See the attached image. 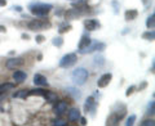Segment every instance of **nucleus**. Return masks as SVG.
<instances>
[{
	"label": "nucleus",
	"instance_id": "nucleus-1",
	"mask_svg": "<svg viewBox=\"0 0 155 126\" xmlns=\"http://www.w3.org/2000/svg\"><path fill=\"white\" fill-rule=\"evenodd\" d=\"M53 9L52 4H47V3H32L28 5V11L32 16L35 17H45L51 13V11Z\"/></svg>",
	"mask_w": 155,
	"mask_h": 126
},
{
	"label": "nucleus",
	"instance_id": "nucleus-2",
	"mask_svg": "<svg viewBox=\"0 0 155 126\" xmlns=\"http://www.w3.org/2000/svg\"><path fill=\"white\" fill-rule=\"evenodd\" d=\"M89 79V72L84 67H78L72 71L71 74V80L76 86H83Z\"/></svg>",
	"mask_w": 155,
	"mask_h": 126
},
{
	"label": "nucleus",
	"instance_id": "nucleus-3",
	"mask_svg": "<svg viewBox=\"0 0 155 126\" xmlns=\"http://www.w3.org/2000/svg\"><path fill=\"white\" fill-rule=\"evenodd\" d=\"M51 27H52V23L44 17L35 18V19H31V21L27 22V28L28 30H31V31H35V32L49 30Z\"/></svg>",
	"mask_w": 155,
	"mask_h": 126
},
{
	"label": "nucleus",
	"instance_id": "nucleus-4",
	"mask_svg": "<svg viewBox=\"0 0 155 126\" xmlns=\"http://www.w3.org/2000/svg\"><path fill=\"white\" fill-rule=\"evenodd\" d=\"M76 62H78V55L75 53H67V54H65L60 59L58 66H60L61 68H70V67L74 66Z\"/></svg>",
	"mask_w": 155,
	"mask_h": 126
},
{
	"label": "nucleus",
	"instance_id": "nucleus-5",
	"mask_svg": "<svg viewBox=\"0 0 155 126\" xmlns=\"http://www.w3.org/2000/svg\"><path fill=\"white\" fill-rule=\"evenodd\" d=\"M111 115H114L119 121H122L125 117V115H127V106L122 103V102L115 103L113 106V108H111Z\"/></svg>",
	"mask_w": 155,
	"mask_h": 126
},
{
	"label": "nucleus",
	"instance_id": "nucleus-6",
	"mask_svg": "<svg viewBox=\"0 0 155 126\" xmlns=\"http://www.w3.org/2000/svg\"><path fill=\"white\" fill-rule=\"evenodd\" d=\"M92 44V39L88 33H83L79 40V44H78V52L80 54H85V50L89 48V45Z\"/></svg>",
	"mask_w": 155,
	"mask_h": 126
},
{
	"label": "nucleus",
	"instance_id": "nucleus-7",
	"mask_svg": "<svg viewBox=\"0 0 155 126\" xmlns=\"http://www.w3.org/2000/svg\"><path fill=\"white\" fill-rule=\"evenodd\" d=\"M25 65V59L21 57H14V58H9L5 63V67L8 70H16V68H19Z\"/></svg>",
	"mask_w": 155,
	"mask_h": 126
},
{
	"label": "nucleus",
	"instance_id": "nucleus-8",
	"mask_svg": "<svg viewBox=\"0 0 155 126\" xmlns=\"http://www.w3.org/2000/svg\"><path fill=\"white\" fill-rule=\"evenodd\" d=\"M111 80H113V74H111V72L104 74L98 80H97V86H98V89H104L106 86H109Z\"/></svg>",
	"mask_w": 155,
	"mask_h": 126
},
{
	"label": "nucleus",
	"instance_id": "nucleus-9",
	"mask_svg": "<svg viewBox=\"0 0 155 126\" xmlns=\"http://www.w3.org/2000/svg\"><path fill=\"white\" fill-rule=\"evenodd\" d=\"M84 28H85V31H96V30H98V28H101V23L98 19H96V18L85 19Z\"/></svg>",
	"mask_w": 155,
	"mask_h": 126
},
{
	"label": "nucleus",
	"instance_id": "nucleus-10",
	"mask_svg": "<svg viewBox=\"0 0 155 126\" xmlns=\"http://www.w3.org/2000/svg\"><path fill=\"white\" fill-rule=\"evenodd\" d=\"M96 108H97V102L94 99V95H91L87 98L85 100V104H84V112H91L92 115H93L96 112Z\"/></svg>",
	"mask_w": 155,
	"mask_h": 126
},
{
	"label": "nucleus",
	"instance_id": "nucleus-11",
	"mask_svg": "<svg viewBox=\"0 0 155 126\" xmlns=\"http://www.w3.org/2000/svg\"><path fill=\"white\" fill-rule=\"evenodd\" d=\"M34 84L39 88H48L49 86V82H48L47 77L41 74H35L34 75Z\"/></svg>",
	"mask_w": 155,
	"mask_h": 126
},
{
	"label": "nucleus",
	"instance_id": "nucleus-12",
	"mask_svg": "<svg viewBox=\"0 0 155 126\" xmlns=\"http://www.w3.org/2000/svg\"><path fill=\"white\" fill-rule=\"evenodd\" d=\"M106 49V44L105 43H100V41H92V44L89 45V48L85 50V54L88 53H93V52H104Z\"/></svg>",
	"mask_w": 155,
	"mask_h": 126
},
{
	"label": "nucleus",
	"instance_id": "nucleus-13",
	"mask_svg": "<svg viewBox=\"0 0 155 126\" xmlns=\"http://www.w3.org/2000/svg\"><path fill=\"white\" fill-rule=\"evenodd\" d=\"M67 108H69V106H67L66 102L61 100V102H58V103L54 106V113L57 116H62L64 113L67 112Z\"/></svg>",
	"mask_w": 155,
	"mask_h": 126
},
{
	"label": "nucleus",
	"instance_id": "nucleus-14",
	"mask_svg": "<svg viewBox=\"0 0 155 126\" xmlns=\"http://www.w3.org/2000/svg\"><path fill=\"white\" fill-rule=\"evenodd\" d=\"M80 118V111L79 108H71L69 109V112H67V120L70 121V122H76V121H79Z\"/></svg>",
	"mask_w": 155,
	"mask_h": 126
},
{
	"label": "nucleus",
	"instance_id": "nucleus-15",
	"mask_svg": "<svg viewBox=\"0 0 155 126\" xmlns=\"http://www.w3.org/2000/svg\"><path fill=\"white\" fill-rule=\"evenodd\" d=\"M26 79H27V74H26V72L19 71V70L14 71V74H13V80L16 81V82H18V84H21V82H23Z\"/></svg>",
	"mask_w": 155,
	"mask_h": 126
},
{
	"label": "nucleus",
	"instance_id": "nucleus-16",
	"mask_svg": "<svg viewBox=\"0 0 155 126\" xmlns=\"http://www.w3.org/2000/svg\"><path fill=\"white\" fill-rule=\"evenodd\" d=\"M137 17H138V11L137 9H128V11H125V13H124V18H125V21L127 22L134 21Z\"/></svg>",
	"mask_w": 155,
	"mask_h": 126
},
{
	"label": "nucleus",
	"instance_id": "nucleus-17",
	"mask_svg": "<svg viewBox=\"0 0 155 126\" xmlns=\"http://www.w3.org/2000/svg\"><path fill=\"white\" fill-rule=\"evenodd\" d=\"M80 16V12L78 11V9H69V11L65 12V18L67 21H72V19H76L78 17Z\"/></svg>",
	"mask_w": 155,
	"mask_h": 126
},
{
	"label": "nucleus",
	"instance_id": "nucleus-18",
	"mask_svg": "<svg viewBox=\"0 0 155 126\" xmlns=\"http://www.w3.org/2000/svg\"><path fill=\"white\" fill-rule=\"evenodd\" d=\"M43 98H44L47 102H49V103H54V102L58 100V95L56 93H53V91L47 90L44 93V95H43Z\"/></svg>",
	"mask_w": 155,
	"mask_h": 126
},
{
	"label": "nucleus",
	"instance_id": "nucleus-19",
	"mask_svg": "<svg viewBox=\"0 0 155 126\" xmlns=\"http://www.w3.org/2000/svg\"><path fill=\"white\" fill-rule=\"evenodd\" d=\"M93 63L94 66H98V67H102L105 63H106V59L102 54H96L94 58H93Z\"/></svg>",
	"mask_w": 155,
	"mask_h": 126
},
{
	"label": "nucleus",
	"instance_id": "nucleus-20",
	"mask_svg": "<svg viewBox=\"0 0 155 126\" xmlns=\"http://www.w3.org/2000/svg\"><path fill=\"white\" fill-rule=\"evenodd\" d=\"M146 27H147V30H154V27H155V14L154 13H151L147 17V19H146Z\"/></svg>",
	"mask_w": 155,
	"mask_h": 126
},
{
	"label": "nucleus",
	"instance_id": "nucleus-21",
	"mask_svg": "<svg viewBox=\"0 0 155 126\" xmlns=\"http://www.w3.org/2000/svg\"><path fill=\"white\" fill-rule=\"evenodd\" d=\"M13 88H14V84H12V82H4V84L0 85V94L7 93L8 90H12Z\"/></svg>",
	"mask_w": 155,
	"mask_h": 126
},
{
	"label": "nucleus",
	"instance_id": "nucleus-22",
	"mask_svg": "<svg viewBox=\"0 0 155 126\" xmlns=\"http://www.w3.org/2000/svg\"><path fill=\"white\" fill-rule=\"evenodd\" d=\"M142 39H143V40H147V41H154V39H155L154 30H149L146 32H143L142 33Z\"/></svg>",
	"mask_w": 155,
	"mask_h": 126
},
{
	"label": "nucleus",
	"instance_id": "nucleus-23",
	"mask_svg": "<svg viewBox=\"0 0 155 126\" xmlns=\"http://www.w3.org/2000/svg\"><path fill=\"white\" fill-rule=\"evenodd\" d=\"M146 115L149 116V117H153V116L155 115V102H154V100H151V102H150V103L147 104Z\"/></svg>",
	"mask_w": 155,
	"mask_h": 126
},
{
	"label": "nucleus",
	"instance_id": "nucleus-24",
	"mask_svg": "<svg viewBox=\"0 0 155 126\" xmlns=\"http://www.w3.org/2000/svg\"><path fill=\"white\" fill-rule=\"evenodd\" d=\"M71 28H72L71 25H70V23H67V21H66V22H64V23H61V25H60V27H58V32H60V33H65L67 31H70Z\"/></svg>",
	"mask_w": 155,
	"mask_h": 126
},
{
	"label": "nucleus",
	"instance_id": "nucleus-25",
	"mask_svg": "<svg viewBox=\"0 0 155 126\" xmlns=\"http://www.w3.org/2000/svg\"><path fill=\"white\" fill-rule=\"evenodd\" d=\"M66 91H67V93H69L70 95L74 96L75 99H79L80 96H81V93H80V91H79V90H76V89H74V88H67Z\"/></svg>",
	"mask_w": 155,
	"mask_h": 126
},
{
	"label": "nucleus",
	"instance_id": "nucleus-26",
	"mask_svg": "<svg viewBox=\"0 0 155 126\" xmlns=\"http://www.w3.org/2000/svg\"><path fill=\"white\" fill-rule=\"evenodd\" d=\"M52 44L54 45V46H57V48H61L62 45H64V39H62L61 36H56L52 40Z\"/></svg>",
	"mask_w": 155,
	"mask_h": 126
},
{
	"label": "nucleus",
	"instance_id": "nucleus-27",
	"mask_svg": "<svg viewBox=\"0 0 155 126\" xmlns=\"http://www.w3.org/2000/svg\"><path fill=\"white\" fill-rule=\"evenodd\" d=\"M14 98H23V99H26L27 98V90H21V91H18V93H14Z\"/></svg>",
	"mask_w": 155,
	"mask_h": 126
},
{
	"label": "nucleus",
	"instance_id": "nucleus-28",
	"mask_svg": "<svg viewBox=\"0 0 155 126\" xmlns=\"http://www.w3.org/2000/svg\"><path fill=\"white\" fill-rule=\"evenodd\" d=\"M136 118H137V116H136V115H130L129 117L127 118V122H125V125H127V126H132L136 122Z\"/></svg>",
	"mask_w": 155,
	"mask_h": 126
},
{
	"label": "nucleus",
	"instance_id": "nucleus-29",
	"mask_svg": "<svg viewBox=\"0 0 155 126\" xmlns=\"http://www.w3.org/2000/svg\"><path fill=\"white\" fill-rule=\"evenodd\" d=\"M154 125H155L154 118H146L141 122V126H154Z\"/></svg>",
	"mask_w": 155,
	"mask_h": 126
},
{
	"label": "nucleus",
	"instance_id": "nucleus-30",
	"mask_svg": "<svg viewBox=\"0 0 155 126\" xmlns=\"http://www.w3.org/2000/svg\"><path fill=\"white\" fill-rule=\"evenodd\" d=\"M136 90H137V86H136V85H130L129 88L127 89V91H125V96H130Z\"/></svg>",
	"mask_w": 155,
	"mask_h": 126
},
{
	"label": "nucleus",
	"instance_id": "nucleus-31",
	"mask_svg": "<svg viewBox=\"0 0 155 126\" xmlns=\"http://www.w3.org/2000/svg\"><path fill=\"white\" fill-rule=\"evenodd\" d=\"M111 5L114 7V13L118 14V13H119V8H120L119 2H118V0H113V2H111Z\"/></svg>",
	"mask_w": 155,
	"mask_h": 126
},
{
	"label": "nucleus",
	"instance_id": "nucleus-32",
	"mask_svg": "<svg viewBox=\"0 0 155 126\" xmlns=\"http://www.w3.org/2000/svg\"><path fill=\"white\" fill-rule=\"evenodd\" d=\"M45 40V36L44 35H36L35 37V41H36V44H43Z\"/></svg>",
	"mask_w": 155,
	"mask_h": 126
},
{
	"label": "nucleus",
	"instance_id": "nucleus-33",
	"mask_svg": "<svg viewBox=\"0 0 155 126\" xmlns=\"http://www.w3.org/2000/svg\"><path fill=\"white\" fill-rule=\"evenodd\" d=\"M53 125H57V126H65L66 125V122L65 121H62V120H60V118H56L54 121H53Z\"/></svg>",
	"mask_w": 155,
	"mask_h": 126
},
{
	"label": "nucleus",
	"instance_id": "nucleus-34",
	"mask_svg": "<svg viewBox=\"0 0 155 126\" xmlns=\"http://www.w3.org/2000/svg\"><path fill=\"white\" fill-rule=\"evenodd\" d=\"M146 88H147V82H146V81H142L141 84H140V85L137 86V89H138L140 91L143 90V89H146Z\"/></svg>",
	"mask_w": 155,
	"mask_h": 126
},
{
	"label": "nucleus",
	"instance_id": "nucleus-35",
	"mask_svg": "<svg viewBox=\"0 0 155 126\" xmlns=\"http://www.w3.org/2000/svg\"><path fill=\"white\" fill-rule=\"evenodd\" d=\"M12 9H13L14 12H18V13H21V12H22V7H21V5H13Z\"/></svg>",
	"mask_w": 155,
	"mask_h": 126
},
{
	"label": "nucleus",
	"instance_id": "nucleus-36",
	"mask_svg": "<svg viewBox=\"0 0 155 126\" xmlns=\"http://www.w3.org/2000/svg\"><path fill=\"white\" fill-rule=\"evenodd\" d=\"M21 39L22 40H30V35H28V33H22Z\"/></svg>",
	"mask_w": 155,
	"mask_h": 126
},
{
	"label": "nucleus",
	"instance_id": "nucleus-37",
	"mask_svg": "<svg viewBox=\"0 0 155 126\" xmlns=\"http://www.w3.org/2000/svg\"><path fill=\"white\" fill-rule=\"evenodd\" d=\"M79 121H80V125H87V118L85 117H81V116H80Z\"/></svg>",
	"mask_w": 155,
	"mask_h": 126
},
{
	"label": "nucleus",
	"instance_id": "nucleus-38",
	"mask_svg": "<svg viewBox=\"0 0 155 126\" xmlns=\"http://www.w3.org/2000/svg\"><path fill=\"white\" fill-rule=\"evenodd\" d=\"M0 32H7V27L4 25H0Z\"/></svg>",
	"mask_w": 155,
	"mask_h": 126
},
{
	"label": "nucleus",
	"instance_id": "nucleus-39",
	"mask_svg": "<svg viewBox=\"0 0 155 126\" xmlns=\"http://www.w3.org/2000/svg\"><path fill=\"white\" fill-rule=\"evenodd\" d=\"M7 5V0H0V7H5Z\"/></svg>",
	"mask_w": 155,
	"mask_h": 126
},
{
	"label": "nucleus",
	"instance_id": "nucleus-40",
	"mask_svg": "<svg viewBox=\"0 0 155 126\" xmlns=\"http://www.w3.org/2000/svg\"><path fill=\"white\" fill-rule=\"evenodd\" d=\"M149 2H150V0H142V3H143V5H147V4H149Z\"/></svg>",
	"mask_w": 155,
	"mask_h": 126
},
{
	"label": "nucleus",
	"instance_id": "nucleus-41",
	"mask_svg": "<svg viewBox=\"0 0 155 126\" xmlns=\"http://www.w3.org/2000/svg\"><path fill=\"white\" fill-rule=\"evenodd\" d=\"M41 59H43V55L39 54V55H38V61H41Z\"/></svg>",
	"mask_w": 155,
	"mask_h": 126
},
{
	"label": "nucleus",
	"instance_id": "nucleus-42",
	"mask_svg": "<svg viewBox=\"0 0 155 126\" xmlns=\"http://www.w3.org/2000/svg\"><path fill=\"white\" fill-rule=\"evenodd\" d=\"M69 2H75V0H69Z\"/></svg>",
	"mask_w": 155,
	"mask_h": 126
}]
</instances>
